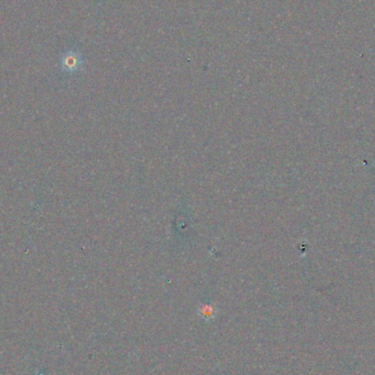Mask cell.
Here are the masks:
<instances>
[{
  "label": "cell",
  "instance_id": "7a4b0ae2",
  "mask_svg": "<svg viewBox=\"0 0 375 375\" xmlns=\"http://www.w3.org/2000/svg\"><path fill=\"white\" fill-rule=\"evenodd\" d=\"M201 314H202L203 316H204V317H207V318H208V317H213V315H214V309H213L212 306H210V305H204L203 307L201 308Z\"/></svg>",
  "mask_w": 375,
  "mask_h": 375
},
{
  "label": "cell",
  "instance_id": "6da1fadb",
  "mask_svg": "<svg viewBox=\"0 0 375 375\" xmlns=\"http://www.w3.org/2000/svg\"><path fill=\"white\" fill-rule=\"evenodd\" d=\"M81 66V59L79 55L77 54H68L63 59V68L67 71H76Z\"/></svg>",
  "mask_w": 375,
  "mask_h": 375
}]
</instances>
